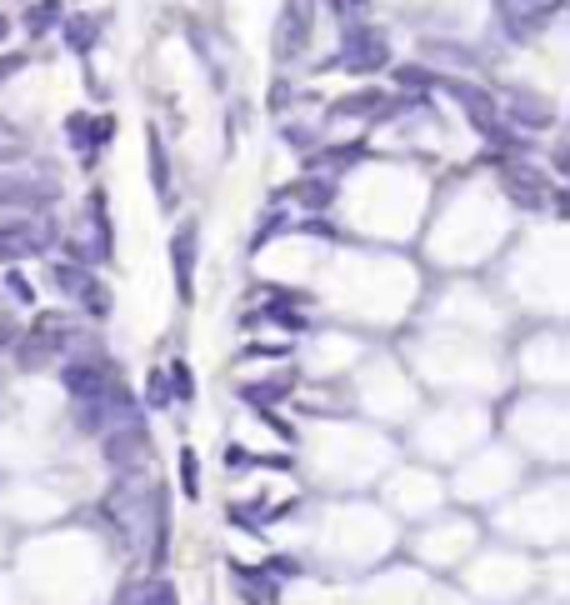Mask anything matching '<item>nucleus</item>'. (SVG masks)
Here are the masks:
<instances>
[{
	"mask_svg": "<svg viewBox=\"0 0 570 605\" xmlns=\"http://www.w3.org/2000/svg\"><path fill=\"white\" fill-rule=\"evenodd\" d=\"M5 291L16 295V301H26V305L36 301V291H30V281H26V275H5Z\"/></svg>",
	"mask_w": 570,
	"mask_h": 605,
	"instance_id": "393cba45",
	"label": "nucleus"
},
{
	"mask_svg": "<svg viewBox=\"0 0 570 605\" xmlns=\"http://www.w3.org/2000/svg\"><path fill=\"white\" fill-rule=\"evenodd\" d=\"M505 105H511V115L521 125H535V131H545V125H555V105L545 101V95H525V90H511L505 95Z\"/></svg>",
	"mask_w": 570,
	"mask_h": 605,
	"instance_id": "6e6552de",
	"label": "nucleus"
},
{
	"mask_svg": "<svg viewBox=\"0 0 570 605\" xmlns=\"http://www.w3.org/2000/svg\"><path fill=\"white\" fill-rule=\"evenodd\" d=\"M165 376H171V390H175V400H181V406H185V400H195V380H190V366H185V360H175Z\"/></svg>",
	"mask_w": 570,
	"mask_h": 605,
	"instance_id": "4be33fe9",
	"label": "nucleus"
},
{
	"mask_svg": "<svg viewBox=\"0 0 570 605\" xmlns=\"http://www.w3.org/2000/svg\"><path fill=\"white\" fill-rule=\"evenodd\" d=\"M60 386L70 390V400H95V396H105L115 380H111V370H105V360H70V366L60 370Z\"/></svg>",
	"mask_w": 570,
	"mask_h": 605,
	"instance_id": "39448f33",
	"label": "nucleus"
},
{
	"mask_svg": "<svg viewBox=\"0 0 570 605\" xmlns=\"http://www.w3.org/2000/svg\"><path fill=\"white\" fill-rule=\"evenodd\" d=\"M396 86L400 90H430V86H440V80L430 76L426 66H396Z\"/></svg>",
	"mask_w": 570,
	"mask_h": 605,
	"instance_id": "aec40b11",
	"label": "nucleus"
},
{
	"mask_svg": "<svg viewBox=\"0 0 570 605\" xmlns=\"http://www.w3.org/2000/svg\"><path fill=\"white\" fill-rule=\"evenodd\" d=\"M195 250H200V226L195 220H181L171 236V271H175V295L181 301L195 295Z\"/></svg>",
	"mask_w": 570,
	"mask_h": 605,
	"instance_id": "7ed1b4c3",
	"label": "nucleus"
},
{
	"mask_svg": "<svg viewBox=\"0 0 570 605\" xmlns=\"http://www.w3.org/2000/svg\"><path fill=\"white\" fill-rule=\"evenodd\" d=\"M66 135H70V145H76V151H95V145H105V141H111V135H115V121H111V115H100V121H90V115L86 111H76V115H70V121H66Z\"/></svg>",
	"mask_w": 570,
	"mask_h": 605,
	"instance_id": "0eeeda50",
	"label": "nucleus"
},
{
	"mask_svg": "<svg viewBox=\"0 0 570 605\" xmlns=\"http://www.w3.org/2000/svg\"><path fill=\"white\" fill-rule=\"evenodd\" d=\"M175 390H171V376L165 370H151V380H145V406L151 410H171Z\"/></svg>",
	"mask_w": 570,
	"mask_h": 605,
	"instance_id": "a211bd4d",
	"label": "nucleus"
},
{
	"mask_svg": "<svg viewBox=\"0 0 570 605\" xmlns=\"http://www.w3.org/2000/svg\"><path fill=\"white\" fill-rule=\"evenodd\" d=\"M290 386H295V376H276V380H256V386H240V396L250 400V406H276V400L290 396Z\"/></svg>",
	"mask_w": 570,
	"mask_h": 605,
	"instance_id": "ddd939ff",
	"label": "nucleus"
},
{
	"mask_svg": "<svg viewBox=\"0 0 570 605\" xmlns=\"http://www.w3.org/2000/svg\"><path fill=\"white\" fill-rule=\"evenodd\" d=\"M285 101H290V86H285V80H276V95H270V105H276V111H285Z\"/></svg>",
	"mask_w": 570,
	"mask_h": 605,
	"instance_id": "bb28decb",
	"label": "nucleus"
},
{
	"mask_svg": "<svg viewBox=\"0 0 570 605\" xmlns=\"http://www.w3.org/2000/svg\"><path fill=\"white\" fill-rule=\"evenodd\" d=\"M60 36H66L70 56H90V46H95V20L90 16H66V20H60Z\"/></svg>",
	"mask_w": 570,
	"mask_h": 605,
	"instance_id": "f8f14e48",
	"label": "nucleus"
},
{
	"mask_svg": "<svg viewBox=\"0 0 570 605\" xmlns=\"http://www.w3.org/2000/svg\"><path fill=\"white\" fill-rule=\"evenodd\" d=\"M26 60L30 56H20V50H16V56H0V80H10L16 70H26Z\"/></svg>",
	"mask_w": 570,
	"mask_h": 605,
	"instance_id": "a878e982",
	"label": "nucleus"
},
{
	"mask_svg": "<svg viewBox=\"0 0 570 605\" xmlns=\"http://www.w3.org/2000/svg\"><path fill=\"white\" fill-rule=\"evenodd\" d=\"M501 180H505V196H511L521 210H541V200L551 196V186H545L535 171H525V165H505Z\"/></svg>",
	"mask_w": 570,
	"mask_h": 605,
	"instance_id": "423d86ee",
	"label": "nucleus"
},
{
	"mask_svg": "<svg viewBox=\"0 0 570 605\" xmlns=\"http://www.w3.org/2000/svg\"><path fill=\"white\" fill-rule=\"evenodd\" d=\"M50 281H56L66 295H80V291L90 285V271H86V265H70V260H60V265H50Z\"/></svg>",
	"mask_w": 570,
	"mask_h": 605,
	"instance_id": "f3484780",
	"label": "nucleus"
},
{
	"mask_svg": "<svg viewBox=\"0 0 570 605\" xmlns=\"http://www.w3.org/2000/svg\"><path fill=\"white\" fill-rule=\"evenodd\" d=\"M125 596H131V600H121V605H181L171 580H145L141 590H125Z\"/></svg>",
	"mask_w": 570,
	"mask_h": 605,
	"instance_id": "dca6fc26",
	"label": "nucleus"
},
{
	"mask_svg": "<svg viewBox=\"0 0 570 605\" xmlns=\"http://www.w3.org/2000/svg\"><path fill=\"white\" fill-rule=\"evenodd\" d=\"M331 10H341V0H331Z\"/></svg>",
	"mask_w": 570,
	"mask_h": 605,
	"instance_id": "7c9ffc66",
	"label": "nucleus"
},
{
	"mask_svg": "<svg viewBox=\"0 0 570 605\" xmlns=\"http://www.w3.org/2000/svg\"><path fill=\"white\" fill-rule=\"evenodd\" d=\"M285 145H311V135H305L301 125H290V131H285Z\"/></svg>",
	"mask_w": 570,
	"mask_h": 605,
	"instance_id": "cd10ccee",
	"label": "nucleus"
},
{
	"mask_svg": "<svg viewBox=\"0 0 570 605\" xmlns=\"http://www.w3.org/2000/svg\"><path fill=\"white\" fill-rule=\"evenodd\" d=\"M60 20H66L60 0H36V5L26 10V30H30V36H46V30H56Z\"/></svg>",
	"mask_w": 570,
	"mask_h": 605,
	"instance_id": "2eb2a0df",
	"label": "nucleus"
},
{
	"mask_svg": "<svg viewBox=\"0 0 570 605\" xmlns=\"http://www.w3.org/2000/svg\"><path fill=\"white\" fill-rule=\"evenodd\" d=\"M40 246H46V240L30 226H0V260H26V256H36Z\"/></svg>",
	"mask_w": 570,
	"mask_h": 605,
	"instance_id": "9d476101",
	"label": "nucleus"
},
{
	"mask_svg": "<svg viewBox=\"0 0 570 605\" xmlns=\"http://www.w3.org/2000/svg\"><path fill=\"white\" fill-rule=\"evenodd\" d=\"M290 200H301L305 210H331L335 180L331 175H311V180H301V186H290Z\"/></svg>",
	"mask_w": 570,
	"mask_h": 605,
	"instance_id": "9b49d317",
	"label": "nucleus"
},
{
	"mask_svg": "<svg viewBox=\"0 0 570 605\" xmlns=\"http://www.w3.org/2000/svg\"><path fill=\"white\" fill-rule=\"evenodd\" d=\"M105 440V461L115 465V471H131V465L145 461V451H151V435H145L141 420H125V426H111L100 435Z\"/></svg>",
	"mask_w": 570,
	"mask_h": 605,
	"instance_id": "20e7f679",
	"label": "nucleus"
},
{
	"mask_svg": "<svg viewBox=\"0 0 570 605\" xmlns=\"http://www.w3.org/2000/svg\"><path fill=\"white\" fill-rule=\"evenodd\" d=\"M380 111H385V95H380V90L345 95V101H335V105H331V115H335V121H345V115H380Z\"/></svg>",
	"mask_w": 570,
	"mask_h": 605,
	"instance_id": "4468645a",
	"label": "nucleus"
},
{
	"mask_svg": "<svg viewBox=\"0 0 570 605\" xmlns=\"http://www.w3.org/2000/svg\"><path fill=\"white\" fill-rule=\"evenodd\" d=\"M345 56H335V66L341 70H351V76H375V70H385L390 66V46H385V36L371 26H355L351 36H345Z\"/></svg>",
	"mask_w": 570,
	"mask_h": 605,
	"instance_id": "f257e3e1",
	"label": "nucleus"
},
{
	"mask_svg": "<svg viewBox=\"0 0 570 605\" xmlns=\"http://www.w3.org/2000/svg\"><path fill=\"white\" fill-rule=\"evenodd\" d=\"M181 491L190 495V501H200V461H195V451H181Z\"/></svg>",
	"mask_w": 570,
	"mask_h": 605,
	"instance_id": "412c9836",
	"label": "nucleus"
},
{
	"mask_svg": "<svg viewBox=\"0 0 570 605\" xmlns=\"http://www.w3.org/2000/svg\"><path fill=\"white\" fill-rule=\"evenodd\" d=\"M10 341H16V335H10V325H0V345H10Z\"/></svg>",
	"mask_w": 570,
	"mask_h": 605,
	"instance_id": "c85d7f7f",
	"label": "nucleus"
},
{
	"mask_svg": "<svg viewBox=\"0 0 570 605\" xmlns=\"http://www.w3.org/2000/svg\"><path fill=\"white\" fill-rule=\"evenodd\" d=\"M351 161H361V145H345V151L321 155V161H315V171H331V165H351Z\"/></svg>",
	"mask_w": 570,
	"mask_h": 605,
	"instance_id": "b1692460",
	"label": "nucleus"
},
{
	"mask_svg": "<svg viewBox=\"0 0 570 605\" xmlns=\"http://www.w3.org/2000/svg\"><path fill=\"white\" fill-rule=\"evenodd\" d=\"M145 155H151V186H155V196H161V206L171 210V161H165V141H161V131L151 125V135H145Z\"/></svg>",
	"mask_w": 570,
	"mask_h": 605,
	"instance_id": "1a4fd4ad",
	"label": "nucleus"
},
{
	"mask_svg": "<svg viewBox=\"0 0 570 605\" xmlns=\"http://www.w3.org/2000/svg\"><path fill=\"white\" fill-rule=\"evenodd\" d=\"M10 36V16H0V40H5Z\"/></svg>",
	"mask_w": 570,
	"mask_h": 605,
	"instance_id": "c756f323",
	"label": "nucleus"
},
{
	"mask_svg": "<svg viewBox=\"0 0 570 605\" xmlns=\"http://www.w3.org/2000/svg\"><path fill=\"white\" fill-rule=\"evenodd\" d=\"M76 301L86 305V311L95 315V321H105V315H111V291H105V285L95 281V275H90V285H86V291L76 295Z\"/></svg>",
	"mask_w": 570,
	"mask_h": 605,
	"instance_id": "6ab92c4d",
	"label": "nucleus"
},
{
	"mask_svg": "<svg viewBox=\"0 0 570 605\" xmlns=\"http://www.w3.org/2000/svg\"><path fill=\"white\" fill-rule=\"evenodd\" d=\"M266 315H270L276 325H285V331H305V315H295L285 301H270V311H266Z\"/></svg>",
	"mask_w": 570,
	"mask_h": 605,
	"instance_id": "5701e85b",
	"label": "nucleus"
},
{
	"mask_svg": "<svg viewBox=\"0 0 570 605\" xmlns=\"http://www.w3.org/2000/svg\"><path fill=\"white\" fill-rule=\"evenodd\" d=\"M311 30H315L311 0H285V10L276 20V60H301L305 46H311Z\"/></svg>",
	"mask_w": 570,
	"mask_h": 605,
	"instance_id": "f03ea898",
	"label": "nucleus"
}]
</instances>
